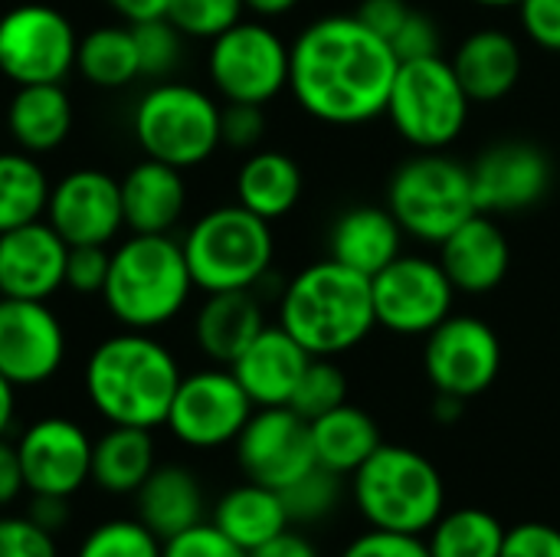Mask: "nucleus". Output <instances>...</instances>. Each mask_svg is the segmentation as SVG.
Returning a JSON list of instances; mask_svg holds the SVG:
<instances>
[{
  "label": "nucleus",
  "mask_w": 560,
  "mask_h": 557,
  "mask_svg": "<svg viewBox=\"0 0 560 557\" xmlns=\"http://www.w3.org/2000/svg\"><path fill=\"white\" fill-rule=\"evenodd\" d=\"M253 410L256 404L233 371L213 364L180 378L164 427L187 450H220L236 443Z\"/></svg>",
  "instance_id": "nucleus-12"
},
{
  "label": "nucleus",
  "mask_w": 560,
  "mask_h": 557,
  "mask_svg": "<svg viewBox=\"0 0 560 557\" xmlns=\"http://www.w3.org/2000/svg\"><path fill=\"white\" fill-rule=\"evenodd\" d=\"M194 289L180 240L171 233H128L112 250L102 302L121 328L158 332L187 309Z\"/></svg>",
  "instance_id": "nucleus-4"
},
{
  "label": "nucleus",
  "mask_w": 560,
  "mask_h": 557,
  "mask_svg": "<svg viewBox=\"0 0 560 557\" xmlns=\"http://www.w3.org/2000/svg\"><path fill=\"white\" fill-rule=\"evenodd\" d=\"M0 557H59V545L30 515H0Z\"/></svg>",
  "instance_id": "nucleus-41"
},
{
  "label": "nucleus",
  "mask_w": 560,
  "mask_h": 557,
  "mask_svg": "<svg viewBox=\"0 0 560 557\" xmlns=\"http://www.w3.org/2000/svg\"><path fill=\"white\" fill-rule=\"evenodd\" d=\"M118 184L128 233H174L187 213V181L174 164L144 158L131 164Z\"/></svg>",
  "instance_id": "nucleus-23"
},
{
  "label": "nucleus",
  "mask_w": 560,
  "mask_h": 557,
  "mask_svg": "<svg viewBox=\"0 0 560 557\" xmlns=\"http://www.w3.org/2000/svg\"><path fill=\"white\" fill-rule=\"evenodd\" d=\"M509 529L489 509H446L423 535L430 557H502Z\"/></svg>",
  "instance_id": "nucleus-34"
},
{
  "label": "nucleus",
  "mask_w": 560,
  "mask_h": 557,
  "mask_svg": "<svg viewBox=\"0 0 560 557\" xmlns=\"http://www.w3.org/2000/svg\"><path fill=\"white\" fill-rule=\"evenodd\" d=\"M26 515L56 535V532H59V529H66V522H69V499H56V496H30V509H26Z\"/></svg>",
  "instance_id": "nucleus-52"
},
{
  "label": "nucleus",
  "mask_w": 560,
  "mask_h": 557,
  "mask_svg": "<svg viewBox=\"0 0 560 557\" xmlns=\"http://www.w3.org/2000/svg\"><path fill=\"white\" fill-rule=\"evenodd\" d=\"M351 499L368 529L423 538L446 512V483L430 456L381 443L351 476Z\"/></svg>",
  "instance_id": "nucleus-5"
},
{
  "label": "nucleus",
  "mask_w": 560,
  "mask_h": 557,
  "mask_svg": "<svg viewBox=\"0 0 560 557\" xmlns=\"http://www.w3.org/2000/svg\"><path fill=\"white\" fill-rule=\"evenodd\" d=\"M518 23L535 46L560 53V0H522Z\"/></svg>",
  "instance_id": "nucleus-47"
},
{
  "label": "nucleus",
  "mask_w": 560,
  "mask_h": 557,
  "mask_svg": "<svg viewBox=\"0 0 560 557\" xmlns=\"http://www.w3.org/2000/svg\"><path fill=\"white\" fill-rule=\"evenodd\" d=\"M262 328L266 315L253 289L207 292L194 315V341L200 355L220 368H230Z\"/></svg>",
  "instance_id": "nucleus-25"
},
{
  "label": "nucleus",
  "mask_w": 560,
  "mask_h": 557,
  "mask_svg": "<svg viewBox=\"0 0 560 557\" xmlns=\"http://www.w3.org/2000/svg\"><path fill=\"white\" fill-rule=\"evenodd\" d=\"M400 59L354 13L312 20L289 43V92L325 125L351 128L387 108Z\"/></svg>",
  "instance_id": "nucleus-1"
},
{
  "label": "nucleus",
  "mask_w": 560,
  "mask_h": 557,
  "mask_svg": "<svg viewBox=\"0 0 560 557\" xmlns=\"http://www.w3.org/2000/svg\"><path fill=\"white\" fill-rule=\"evenodd\" d=\"M341 404H348V378H345V371L335 364V358H312L302 381H299V387H295V394H292V401H289V407L312 423V420L325 417L328 410H335Z\"/></svg>",
  "instance_id": "nucleus-39"
},
{
  "label": "nucleus",
  "mask_w": 560,
  "mask_h": 557,
  "mask_svg": "<svg viewBox=\"0 0 560 557\" xmlns=\"http://www.w3.org/2000/svg\"><path fill=\"white\" fill-rule=\"evenodd\" d=\"M23 492H26V483H23V466H20L16 443H10L3 437L0 440V509H10L13 502H20Z\"/></svg>",
  "instance_id": "nucleus-50"
},
{
  "label": "nucleus",
  "mask_w": 560,
  "mask_h": 557,
  "mask_svg": "<svg viewBox=\"0 0 560 557\" xmlns=\"http://www.w3.org/2000/svg\"><path fill=\"white\" fill-rule=\"evenodd\" d=\"M79 76L95 89H125L141 76L131 23H105L79 36L75 49Z\"/></svg>",
  "instance_id": "nucleus-33"
},
{
  "label": "nucleus",
  "mask_w": 560,
  "mask_h": 557,
  "mask_svg": "<svg viewBox=\"0 0 560 557\" xmlns=\"http://www.w3.org/2000/svg\"><path fill=\"white\" fill-rule=\"evenodd\" d=\"M66 328L46 302L0 295V374L20 387H39L62 371Z\"/></svg>",
  "instance_id": "nucleus-18"
},
{
  "label": "nucleus",
  "mask_w": 560,
  "mask_h": 557,
  "mask_svg": "<svg viewBox=\"0 0 560 557\" xmlns=\"http://www.w3.org/2000/svg\"><path fill=\"white\" fill-rule=\"evenodd\" d=\"M394 49V56L400 62L407 59H423V56H436L443 53V33H440V23L423 13V10H410V16L404 20V26L390 36L387 43Z\"/></svg>",
  "instance_id": "nucleus-45"
},
{
  "label": "nucleus",
  "mask_w": 560,
  "mask_h": 557,
  "mask_svg": "<svg viewBox=\"0 0 560 557\" xmlns=\"http://www.w3.org/2000/svg\"><path fill=\"white\" fill-rule=\"evenodd\" d=\"M108 266H112L108 246H69L66 289H72L75 295H102Z\"/></svg>",
  "instance_id": "nucleus-44"
},
{
  "label": "nucleus",
  "mask_w": 560,
  "mask_h": 557,
  "mask_svg": "<svg viewBox=\"0 0 560 557\" xmlns=\"http://www.w3.org/2000/svg\"><path fill=\"white\" fill-rule=\"evenodd\" d=\"M469 105L472 98L466 95L453 62L436 53L397 66L384 115L417 151H446L463 135Z\"/></svg>",
  "instance_id": "nucleus-9"
},
{
  "label": "nucleus",
  "mask_w": 560,
  "mask_h": 557,
  "mask_svg": "<svg viewBox=\"0 0 560 557\" xmlns=\"http://www.w3.org/2000/svg\"><path fill=\"white\" fill-rule=\"evenodd\" d=\"M69 243L43 220L0 233V295L49 302L66 289Z\"/></svg>",
  "instance_id": "nucleus-20"
},
{
  "label": "nucleus",
  "mask_w": 560,
  "mask_h": 557,
  "mask_svg": "<svg viewBox=\"0 0 560 557\" xmlns=\"http://www.w3.org/2000/svg\"><path fill=\"white\" fill-rule=\"evenodd\" d=\"M210 522L230 538L236 542L243 552H256L259 545L272 542L276 535H282L285 529H292L282 492L259 486V483H240L233 489H226L213 512Z\"/></svg>",
  "instance_id": "nucleus-30"
},
{
  "label": "nucleus",
  "mask_w": 560,
  "mask_h": 557,
  "mask_svg": "<svg viewBox=\"0 0 560 557\" xmlns=\"http://www.w3.org/2000/svg\"><path fill=\"white\" fill-rule=\"evenodd\" d=\"M180 378L184 371L164 341L151 332L121 328L92 348L82 387L105 423L158 430L167 420Z\"/></svg>",
  "instance_id": "nucleus-2"
},
{
  "label": "nucleus",
  "mask_w": 560,
  "mask_h": 557,
  "mask_svg": "<svg viewBox=\"0 0 560 557\" xmlns=\"http://www.w3.org/2000/svg\"><path fill=\"white\" fill-rule=\"evenodd\" d=\"M13 420H16V387L0 374V440L10 433Z\"/></svg>",
  "instance_id": "nucleus-54"
},
{
  "label": "nucleus",
  "mask_w": 560,
  "mask_h": 557,
  "mask_svg": "<svg viewBox=\"0 0 560 557\" xmlns=\"http://www.w3.org/2000/svg\"><path fill=\"white\" fill-rule=\"evenodd\" d=\"M161 557H249V552L230 542L213 522H200L174 538H164Z\"/></svg>",
  "instance_id": "nucleus-43"
},
{
  "label": "nucleus",
  "mask_w": 560,
  "mask_h": 557,
  "mask_svg": "<svg viewBox=\"0 0 560 557\" xmlns=\"http://www.w3.org/2000/svg\"><path fill=\"white\" fill-rule=\"evenodd\" d=\"M207 76L223 102L269 105L289 89V43L262 20H240L210 39Z\"/></svg>",
  "instance_id": "nucleus-10"
},
{
  "label": "nucleus",
  "mask_w": 560,
  "mask_h": 557,
  "mask_svg": "<svg viewBox=\"0 0 560 557\" xmlns=\"http://www.w3.org/2000/svg\"><path fill=\"white\" fill-rule=\"evenodd\" d=\"M450 62L472 102H499L522 79V46L512 33L495 26L472 30Z\"/></svg>",
  "instance_id": "nucleus-27"
},
{
  "label": "nucleus",
  "mask_w": 560,
  "mask_h": 557,
  "mask_svg": "<svg viewBox=\"0 0 560 557\" xmlns=\"http://www.w3.org/2000/svg\"><path fill=\"white\" fill-rule=\"evenodd\" d=\"M479 7H489V10H502V7H518L522 0H472Z\"/></svg>",
  "instance_id": "nucleus-57"
},
{
  "label": "nucleus",
  "mask_w": 560,
  "mask_h": 557,
  "mask_svg": "<svg viewBox=\"0 0 560 557\" xmlns=\"http://www.w3.org/2000/svg\"><path fill=\"white\" fill-rule=\"evenodd\" d=\"M440 266L446 269L456 292L486 295L499 289L512 266V246L505 230L489 213H472L440 243Z\"/></svg>",
  "instance_id": "nucleus-21"
},
{
  "label": "nucleus",
  "mask_w": 560,
  "mask_h": 557,
  "mask_svg": "<svg viewBox=\"0 0 560 557\" xmlns=\"http://www.w3.org/2000/svg\"><path fill=\"white\" fill-rule=\"evenodd\" d=\"M410 0H361L358 7V20L364 26H371L381 39L390 43V36L404 26V20L410 16Z\"/></svg>",
  "instance_id": "nucleus-49"
},
{
  "label": "nucleus",
  "mask_w": 560,
  "mask_h": 557,
  "mask_svg": "<svg viewBox=\"0 0 560 557\" xmlns=\"http://www.w3.org/2000/svg\"><path fill=\"white\" fill-rule=\"evenodd\" d=\"M46 223L69 246H108L125 230L118 177L98 167L62 174L49 190Z\"/></svg>",
  "instance_id": "nucleus-19"
},
{
  "label": "nucleus",
  "mask_w": 560,
  "mask_h": 557,
  "mask_svg": "<svg viewBox=\"0 0 560 557\" xmlns=\"http://www.w3.org/2000/svg\"><path fill=\"white\" fill-rule=\"evenodd\" d=\"M308 361L312 355L282 325H266L230 371L256 407H289Z\"/></svg>",
  "instance_id": "nucleus-22"
},
{
  "label": "nucleus",
  "mask_w": 560,
  "mask_h": 557,
  "mask_svg": "<svg viewBox=\"0 0 560 557\" xmlns=\"http://www.w3.org/2000/svg\"><path fill=\"white\" fill-rule=\"evenodd\" d=\"M305 190L302 167L285 151H253L236 171V204L276 223L289 217Z\"/></svg>",
  "instance_id": "nucleus-31"
},
{
  "label": "nucleus",
  "mask_w": 560,
  "mask_h": 557,
  "mask_svg": "<svg viewBox=\"0 0 560 557\" xmlns=\"http://www.w3.org/2000/svg\"><path fill=\"white\" fill-rule=\"evenodd\" d=\"M502 557H560V529L548 522L512 525L502 545Z\"/></svg>",
  "instance_id": "nucleus-48"
},
{
  "label": "nucleus",
  "mask_w": 560,
  "mask_h": 557,
  "mask_svg": "<svg viewBox=\"0 0 560 557\" xmlns=\"http://www.w3.org/2000/svg\"><path fill=\"white\" fill-rule=\"evenodd\" d=\"M341 557H430V548H427V538H420V535L368 529L364 535L348 542Z\"/></svg>",
  "instance_id": "nucleus-46"
},
{
  "label": "nucleus",
  "mask_w": 560,
  "mask_h": 557,
  "mask_svg": "<svg viewBox=\"0 0 560 557\" xmlns=\"http://www.w3.org/2000/svg\"><path fill=\"white\" fill-rule=\"evenodd\" d=\"M49 174L26 151H0V233L43 220L49 204Z\"/></svg>",
  "instance_id": "nucleus-35"
},
{
  "label": "nucleus",
  "mask_w": 560,
  "mask_h": 557,
  "mask_svg": "<svg viewBox=\"0 0 560 557\" xmlns=\"http://www.w3.org/2000/svg\"><path fill=\"white\" fill-rule=\"evenodd\" d=\"M387 210L410 240L440 246L456 227L479 213L469 164L446 151H417L394 171Z\"/></svg>",
  "instance_id": "nucleus-8"
},
{
  "label": "nucleus",
  "mask_w": 560,
  "mask_h": 557,
  "mask_svg": "<svg viewBox=\"0 0 560 557\" xmlns=\"http://www.w3.org/2000/svg\"><path fill=\"white\" fill-rule=\"evenodd\" d=\"M79 36L72 20L39 0L0 13V72L13 85L62 82L75 69Z\"/></svg>",
  "instance_id": "nucleus-11"
},
{
  "label": "nucleus",
  "mask_w": 560,
  "mask_h": 557,
  "mask_svg": "<svg viewBox=\"0 0 560 557\" xmlns=\"http://www.w3.org/2000/svg\"><path fill=\"white\" fill-rule=\"evenodd\" d=\"M180 250L200 292L256 289L276 259L272 223L240 204L200 213L187 227Z\"/></svg>",
  "instance_id": "nucleus-6"
},
{
  "label": "nucleus",
  "mask_w": 560,
  "mask_h": 557,
  "mask_svg": "<svg viewBox=\"0 0 560 557\" xmlns=\"http://www.w3.org/2000/svg\"><path fill=\"white\" fill-rule=\"evenodd\" d=\"M279 325L312 358L348 355L377 328L371 279L335 259H318L282 289Z\"/></svg>",
  "instance_id": "nucleus-3"
},
{
  "label": "nucleus",
  "mask_w": 560,
  "mask_h": 557,
  "mask_svg": "<svg viewBox=\"0 0 560 557\" xmlns=\"http://www.w3.org/2000/svg\"><path fill=\"white\" fill-rule=\"evenodd\" d=\"M171 0H108V7L125 20V23H141L151 16H164Z\"/></svg>",
  "instance_id": "nucleus-53"
},
{
  "label": "nucleus",
  "mask_w": 560,
  "mask_h": 557,
  "mask_svg": "<svg viewBox=\"0 0 560 557\" xmlns=\"http://www.w3.org/2000/svg\"><path fill=\"white\" fill-rule=\"evenodd\" d=\"M308 427H312L315 463L341 479L354 476L358 466L384 443L377 420L354 404H341L325 417L312 420Z\"/></svg>",
  "instance_id": "nucleus-32"
},
{
  "label": "nucleus",
  "mask_w": 560,
  "mask_h": 557,
  "mask_svg": "<svg viewBox=\"0 0 560 557\" xmlns=\"http://www.w3.org/2000/svg\"><path fill=\"white\" fill-rule=\"evenodd\" d=\"M246 7L243 0H171L167 20L187 36V39H217L230 26L243 20Z\"/></svg>",
  "instance_id": "nucleus-40"
},
{
  "label": "nucleus",
  "mask_w": 560,
  "mask_h": 557,
  "mask_svg": "<svg viewBox=\"0 0 560 557\" xmlns=\"http://www.w3.org/2000/svg\"><path fill=\"white\" fill-rule=\"evenodd\" d=\"M220 102L190 82L161 79L131 108V131L144 158L174 164L180 171L200 167L217 154Z\"/></svg>",
  "instance_id": "nucleus-7"
},
{
  "label": "nucleus",
  "mask_w": 560,
  "mask_h": 557,
  "mask_svg": "<svg viewBox=\"0 0 560 557\" xmlns=\"http://www.w3.org/2000/svg\"><path fill=\"white\" fill-rule=\"evenodd\" d=\"M463 407H466L463 397L436 394V397H433V420H436V423H456V420L463 417Z\"/></svg>",
  "instance_id": "nucleus-56"
},
{
  "label": "nucleus",
  "mask_w": 560,
  "mask_h": 557,
  "mask_svg": "<svg viewBox=\"0 0 560 557\" xmlns=\"http://www.w3.org/2000/svg\"><path fill=\"white\" fill-rule=\"evenodd\" d=\"M472 190L479 213L489 217H512L538 207L551 184L555 164L545 148L532 141H499L489 144L472 164Z\"/></svg>",
  "instance_id": "nucleus-17"
},
{
  "label": "nucleus",
  "mask_w": 560,
  "mask_h": 557,
  "mask_svg": "<svg viewBox=\"0 0 560 557\" xmlns=\"http://www.w3.org/2000/svg\"><path fill=\"white\" fill-rule=\"evenodd\" d=\"M233 450L249 483L279 492L318 466L312 450V427L292 407H256Z\"/></svg>",
  "instance_id": "nucleus-16"
},
{
  "label": "nucleus",
  "mask_w": 560,
  "mask_h": 557,
  "mask_svg": "<svg viewBox=\"0 0 560 557\" xmlns=\"http://www.w3.org/2000/svg\"><path fill=\"white\" fill-rule=\"evenodd\" d=\"M423 371L436 394L472 401L486 394L502 371V341L476 315H450L423 345Z\"/></svg>",
  "instance_id": "nucleus-14"
},
{
  "label": "nucleus",
  "mask_w": 560,
  "mask_h": 557,
  "mask_svg": "<svg viewBox=\"0 0 560 557\" xmlns=\"http://www.w3.org/2000/svg\"><path fill=\"white\" fill-rule=\"evenodd\" d=\"M26 496L72 499L92 483V437L72 417H39L16 440Z\"/></svg>",
  "instance_id": "nucleus-15"
},
{
  "label": "nucleus",
  "mask_w": 560,
  "mask_h": 557,
  "mask_svg": "<svg viewBox=\"0 0 560 557\" xmlns=\"http://www.w3.org/2000/svg\"><path fill=\"white\" fill-rule=\"evenodd\" d=\"M266 105L226 102L220 108V141L233 151H256L266 138Z\"/></svg>",
  "instance_id": "nucleus-42"
},
{
  "label": "nucleus",
  "mask_w": 560,
  "mask_h": 557,
  "mask_svg": "<svg viewBox=\"0 0 560 557\" xmlns=\"http://www.w3.org/2000/svg\"><path fill=\"white\" fill-rule=\"evenodd\" d=\"M158 466L154 430L141 427H112L92 440V486L105 496L125 499L135 496Z\"/></svg>",
  "instance_id": "nucleus-29"
},
{
  "label": "nucleus",
  "mask_w": 560,
  "mask_h": 557,
  "mask_svg": "<svg viewBox=\"0 0 560 557\" xmlns=\"http://www.w3.org/2000/svg\"><path fill=\"white\" fill-rule=\"evenodd\" d=\"M249 557H322L318 548L295 529H285L282 535H276L272 542L259 545L256 552H249Z\"/></svg>",
  "instance_id": "nucleus-51"
},
{
  "label": "nucleus",
  "mask_w": 560,
  "mask_h": 557,
  "mask_svg": "<svg viewBox=\"0 0 560 557\" xmlns=\"http://www.w3.org/2000/svg\"><path fill=\"white\" fill-rule=\"evenodd\" d=\"M161 538L138 519H108L75 548V557H161Z\"/></svg>",
  "instance_id": "nucleus-36"
},
{
  "label": "nucleus",
  "mask_w": 560,
  "mask_h": 557,
  "mask_svg": "<svg viewBox=\"0 0 560 557\" xmlns=\"http://www.w3.org/2000/svg\"><path fill=\"white\" fill-rule=\"evenodd\" d=\"M246 13L259 16V20H272V16H285L289 10L299 7V0H243Z\"/></svg>",
  "instance_id": "nucleus-55"
},
{
  "label": "nucleus",
  "mask_w": 560,
  "mask_h": 557,
  "mask_svg": "<svg viewBox=\"0 0 560 557\" xmlns=\"http://www.w3.org/2000/svg\"><path fill=\"white\" fill-rule=\"evenodd\" d=\"M371 295L377 325L407 338H427L453 315L456 305V286L440 259L417 253H400L390 266H384L371 279Z\"/></svg>",
  "instance_id": "nucleus-13"
},
{
  "label": "nucleus",
  "mask_w": 560,
  "mask_h": 557,
  "mask_svg": "<svg viewBox=\"0 0 560 557\" xmlns=\"http://www.w3.org/2000/svg\"><path fill=\"white\" fill-rule=\"evenodd\" d=\"M282 502L292 525H318L341 502V476L328 473L325 466H312L305 476L282 489Z\"/></svg>",
  "instance_id": "nucleus-38"
},
{
  "label": "nucleus",
  "mask_w": 560,
  "mask_h": 557,
  "mask_svg": "<svg viewBox=\"0 0 560 557\" xmlns=\"http://www.w3.org/2000/svg\"><path fill=\"white\" fill-rule=\"evenodd\" d=\"M131 499H135V519L144 522L161 542L207 522L203 486L194 476V469L180 463H158Z\"/></svg>",
  "instance_id": "nucleus-26"
},
{
  "label": "nucleus",
  "mask_w": 560,
  "mask_h": 557,
  "mask_svg": "<svg viewBox=\"0 0 560 557\" xmlns=\"http://www.w3.org/2000/svg\"><path fill=\"white\" fill-rule=\"evenodd\" d=\"M135 46H138V62L144 79H171L177 66L184 62V33L167 20V16H151L141 23H131Z\"/></svg>",
  "instance_id": "nucleus-37"
},
{
  "label": "nucleus",
  "mask_w": 560,
  "mask_h": 557,
  "mask_svg": "<svg viewBox=\"0 0 560 557\" xmlns=\"http://www.w3.org/2000/svg\"><path fill=\"white\" fill-rule=\"evenodd\" d=\"M75 121V108L62 82H36L16 85L7 105V131L13 144L26 154H49L56 151Z\"/></svg>",
  "instance_id": "nucleus-28"
},
{
  "label": "nucleus",
  "mask_w": 560,
  "mask_h": 557,
  "mask_svg": "<svg viewBox=\"0 0 560 557\" xmlns=\"http://www.w3.org/2000/svg\"><path fill=\"white\" fill-rule=\"evenodd\" d=\"M404 230L397 217L377 204H361L345 210L328 233V259L374 279L404 253Z\"/></svg>",
  "instance_id": "nucleus-24"
}]
</instances>
